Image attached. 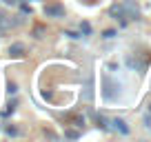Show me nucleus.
<instances>
[{
	"label": "nucleus",
	"mask_w": 151,
	"mask_h": 142,
	"mask_svg": "<svg viewBox=\"0 0 151 142\" xmlns=\"http://www.w3.org/2000/svg\"><path fill=\"white\" fill-rule=\"evenodd\" d=\"M120 5H122V11H124L127 22H129V20H138V18H140V9L136 7V2H131V0H122Z\"/></svg>",
	"instance_id": "1"
},
{
	"label": "nucleus",
	"mask_w": 151,
	"mask_h": 142,
	"mask_svg": "<svg viewBox=\"0 0 151 142\" xmlns=\"http://www.w3.org/2000/svg\"><path fill=\"white\" fill-rule=\"evenodd\" d=\"M14 27H16V24H14V18H11V16H7L5 11H0V36H7Z\"/></svg>",
	"instance_id": "2"
},
{
	"label": "nucleus",
	"mask_w": 151,
	"mask_h": 142,
	"mask_svg": "<svg viewBox=\"0 0 151 142\" xmlns=\"http://www.w3.org/2000/svg\"><path fill=\"white\" fill-rule=\"evenodd\" d=\"M42 14L47 18H65V7L62 5H45Z\"/></svg>",
	"instance_id": "3"
},
{
	"label": "nucleus",
	"mask_w": 151,
	"mask_h": 142,
	"mask_svg": "<svg viewBox=\"0 0 151 142\" xmlns=\"http://www.w3.org/2000/svg\"><path fill=\"white\" fill-rule=\"evenodd\" d=\"M109 14L113 16L116 20H120L122 24H127V18H124V11H122V5H113L111 9H109Z\"/></svg>",
	"instance_id": "4"
},
{
	"label": "nucleus",
	"mask_w": 151,
	"mask_h": 142,
	"mask_svg": "<svg viewBox=\"0 0 151 142\" xmlns=\"http://www.w3.org/2000/svg\"><path fill=\"white\" fill-rule=\"evenodd\" d=\"M9 56L11 58H22L24 56V44L22 42H14L9 47Z\"/></svg>",
	"instance_id": "5"
},
{
	"label": "nucleus",
	"mask_w": 151,
	"mask_h": 142,
	"mask_svg": "<svg viewBox=\"0 0 151 142\" xmlns=\"http://www.w3.org/2000/svg\"><path fill=\"white\" fill-rule=\"evenodd\" d=\"M109 122H111V129H116V131H120V133H129V127H127L124 120L113 118V120H109Z\"/></svg>",
	"instance_id": "6"
},
{
	"label": "nucleus",
	"mask_w": 151,
	"mask_h": 142,
	"mask_svg": "<svg viewBox=\"0 0 151 142\" xmlns=\"http://www.w3.org/2000/svg\"><path fill=\"white\" fill-rule=\"evenodd\" d=\"M80 31L89 36V33H91V24H89V22H82V24H80Z\"/></svg>",
	"instance_id": "7"
},
{
	"label": "nucleus",
	"mask_w": 151,
	"mask_h": 142,
	"mask_svg": "<svg viewBox=\"0 0 151 142\" xmlns=\"http://www.w3.org/2000/svg\"><path fill=\"white\" fill-rule=\"evenodd\" d=\"M102 36H104V38H113V36H116V31H113V29H107Z\"/></svg>",
	"instance_id": "8"
},
{
	"label": "nucleus",
	"mask_w": 151,
	"mask_h": 142,
	"mask_svg": "<svg viewBox=\"0 0 151 142\" xmlns=\"http://www.w3.org/2000/svg\"><path fill=\"white\" fill-rule=\"evenodd\" d=\"M65 136H67V138H78V131H67Z\"/></svg>",
	"instance_id": "9"
},
{
	"label": "nucleus",
	"mask_w": 151,
	"mask_h": 142,
	"mask_svg": "<svg viewBox=\"0 0 151 142\" xmlns=\"http://www.w3.org/2000/svg\"><path fill=\"white\" fill-rule=\"evenodd\" d=\"M7 133H9V136H18V131H16L14 127H9V129H7Z\"/></svg>",
	"instance_id": "10"
},
{
	"label": "nucleus",
	"mask_w": 151,
	"mask_h": 142,
	"mask_svg": "<svg viewBox=\"0 0 151 142\" xmlns=\"http://www.w3.org/2000/svg\"><path fill=\"white\" fill-rule=\"evenodd\" d=\"M5 2H7V5H18L20 0H5Z\"/></svg>",
	"instance_id": "11"
}]
</instances>
